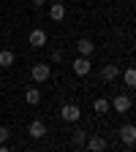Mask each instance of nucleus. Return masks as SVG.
<instances>
[{"instance_id":"obj_1","label":"nucleus","mask_w":136,"mask_h":152,"mask_svg":"<svg viewBox=\"0 0 136 152\" xmlns=\"http://www.w3.org/2000/svg\"><path fill=\"white\" fill-rule=\"evenodd\" d=\"M60 117H63L65 122H79V117H82V109L76 106V103H65V106L60 109Z\"/></svg>"},{"instance_id":"obj_2","label":"nucleus","mask_w":136,"mask_h":152,"mask_svg":"<svg viewBox=\"0 0 136 152\" xmlns=\"http://www.w3.org/2000/svg\"><path fill=\"white\" fill-rule=\"evenodd\" d=\"M131 106H133L131 95H114V101H109V109L114 111H131Z\"/></svg>"},{"instance_id":"obj_3","label":"nucleus","mask_w":136,"mask_h":152,"mask_svg":"<svg viewBox=\"0 0 136 152\" xmlns=\"http://www.w3.org/2000/svg\"><path fill=\"white\" fill-rule=\"evenodd\" d=\"M117 133H120V139L125 141V147H128V149H133V144H136V128L128 122V125H123Z\"/></svg>"},{"instance_id":"obj_4","label":"nucleus","mask_w":136,"mask_h":152,"mask_svg":"<svg viewBox=\"0 0 136 152\" xmlns=\"http://www.w3.org/2000/svg\"><path fill=\"white\" fill-rule=\"evenodd\" d=\"M30 73H33V82H38V84H41V82H46V79H49V73H52V68H49L46 63H35Z\"/></svg>"},{"instance_id":"obj_5","label":"nucleus","mask_w":136,"mask_h":152,"mask_svg":"<svg viewBox=\"0 0 136 152\" xmlns=\"http://www.w3.org/2000/svg\"><path fill=\"white\" fill-rule=\"evenodd\" d=\"M27 41H30V46H33V49H41V46H46V33H44L41 27H35V30H30Z\"/></svg>"},{"instance_id":"obj_6","label":"nucleus","mask_w":136,"mask_h":152,"mask_svg":"<svg viewBox=\"0 0 136 152\" xmlns=\"http://www.w3.org/2000/svg\"><path fill=\"white\" fill-rule=\"evenodd\" d=\"M90 71H93V65H90V57H82V54H79V57L74 60V73H76V76H87Z\"/></svg>"},{"instance_id":"obj_7","label":"nucleus","mask_w":136,"mask_h":152,"mask_svg":"<svg viewBox=\"0 0 136 152\" xmlns=\"http://www.w3.org/2000/svg\"><path fill=\"white\" fill-rule=\"evenodd\" d=\"M85 147H87L90 152H101V149H106V139L95 133V136H90V139L85 141Z\"/></svg>"},{"instance_id":"obj_8","label":"nucleus","mask_w":136,"mask_h":152,"mask_svg":"<svg viewBox=\"0 0 136 152\" xmlns=\"http://www.w3.org/2000/svg\"><path fill=\"white\" fill-rule=\"evenodd\" d=\"M27 133H30L33 139H44V136H46V125H44L41 120H33V122L27 125Z\"/></svg>"},{"instance_id":"obj_9","label":"nucleus","mask_w":136,"mask_h":152,"mask_svg":"<svg viewBox=\"0 0 136 152\" xmlns=\"http://www.w3.org/2000/svg\"><path fill=\"white\" fill-rule=\"evenodd\" d=\"M76 52H79L82 57H90L95 52V44L90 41V38H79V41H76Z\"/></svg>"},{"instance_id":"obj_10","label":"nucleus","mask_w":136,"mask_h":152,"mask_svg":"<svg viewBox=\"0 0 136 152\" xmlns=\"http://www.w3.org/2000/svg\"><path fill=\"white\" fill-rule=\"evenodd\" d=\"M49 19H52V22H63V19H65V6L63 3H52L49 6Z\"/></svg>"},{"instance_id":"obj_11","label":"nucleus","mask_w":136,"mask_h":152,"mask_svg":"<svg viewBox=\"0 0 136 152\" xmlns=\"http://www.w3.org/2000/svg\"><path fill=\"white\" fill-rule=\"evenodd\" d=\"M14 63H16V54L11 49H3V52H0V68H11Z\"/></svg>"},{"instance_id":"obj_12","label":"nucleus","mask_w":136,"mask_h":152,"mask_svg":"<svg viewBox=\"0 0 136 152\" xmlns=\"http://www.w3.org/2000/svg\"><path fill=\"white\" fill-rule=\"evenodd\" d=\"M101 76H104V82H114V79L120 76V68H117V65H104Z\"/></svg>"},{"instance_id":"obj_13","label":"nucleus","mask_w":136,"mask_h":152,"mask_svg":"<svg viewBox=\"0 0 136 152\" xmlns=\"http://www.w3.org/2000/svg\"><path fill=\"white\" fill-rule=\"evenodd\" d=\"M25 101H27L30 106H38V103H41V90H35V87H30V90L25 92Z\"/></svg>"},{"instance_id":"obj_14","label":"nucleus","mask_w":136,"mask_h":152,"mask_svg":"<svg viewBox=\"0 0 136 152\" xmlns=\"http://www.w3.org/2000/svg\"><path fill=\"white\" fill-rule=\"evenodd\" d=\"M85 141H87V133H85L82 128H76L74 136H71V144H74V147H85Z\"/></svg>"},{"instance_id":"obj_15","label":"nucleus","mask_w":136,"mask_h":152,"mask_svg":"<svg viewBox=\"0 0 136 152\" xmlns=\"http://www.w3.org/2000/svg\"><path fill=\"white\" fill-rule=\"evenodd\" d=\"M93 111L106 114V111H109V101H106V98H95V101H93Z\"/></svg>"},{"instance_id":"obj_16","label":"nucleus","mask_w":136,"mask_h":152,"mask_svg":"<svg viewBox=\"0 0 136 152\" xmlns=\"http://www.w3.org/2000/svg\"><path fill=\"white\" fill-rule=\"evenodd\" d=\"M123 79H125V87H133V84H136V71L128 68V71L123 73Z\"/></svg>"},{"instance_id":"obj_17","label":"nucleus","mask_w":136,"mask_h":152,"mask_svg":"<svg viewBox=\"0 0 136 152\" xmlns=\"http://www.w3.org/2000/svg\"><path fill=\"white\" fill-rule=\"evenodd\" d=\"M8 136H11V130L6 125H0V141H8Z\"/></svg>"},{"instance_id":"obj_18","label":"nucleus","mask_w":136,"mask_h":152,"mask_svg":"<svg viewBox=\"0 0 136 152\" xmlns=\"http://www.w3.org/2000/svg\"><path fill=\"white\" fill-rule=\"evenodd\" d=\"M52 63H63V49H54L52 52Z\"/></svg>"},{"instance_id":"obj_19","label":"nucleus","mask_w":136,"mask_h":152,"mask_svg":"<svg viewBox=\"0 0 136 152\" xmlns=\"http://www.w3.org/2000/svg\"><path fill=\"white\" fill-rule=\"evenodd\" d=\"M30 3H33V8H44V6H46V0H30Z\"/></svg>"}]
</instances>
